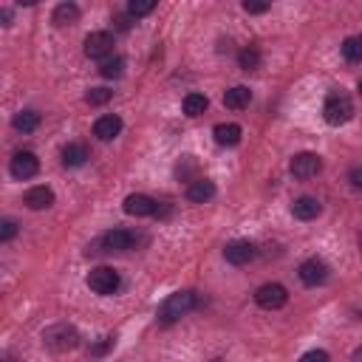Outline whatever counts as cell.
I'll use <instances>...</instances> for the list:
<instances>
[{"mask_svg": "<svg viewBox=\"0 0 362 362\" xmlns=\"http://www.w3.org/2000/svg\"><path fill=\"white\" fill-rule=\"evenodd\" d=\"M99 247L105 252H128L136 247V232L131 229H111L99 238Z\"/></svg>", "mask_w": 362, "mask_h": 362, "instance_id": "52a82bcc", "label": "cell"}, {"mask_svg": "<svg viewBox=\"0 0 362 362\" xmlns=\"http://www.w3.org/2000/svg\"><path fill=\"white\" fill-rule=\"evenodd\" d=\"M153 9H156V0H131V3H128V15H131L133 20L150 15Z\"/></svg>", "mask_w": 362, "mask_h": 362, "instance_id": "484cf974", "label": "cell"}, {"mask_svg": "<svg viewBox=\"0 0 362 362\" xmlns=\"http://www.w3.org/2000/svg\"><path fill=\"white\" fill-rule=\"evenodd\" d=\"M122 209L128 216H133V218H147V216H159V204L150 198V196H144V193H131L128 198H125V204H122Z\"/></svg>", "mask_w": 362, "mask_h": 362, "instance_id": "9c48e42d", "label": "cell"}, {"mask_svg": "<svg viewBox=\"0 0 362 362\" xmlns=\"http://www.w3.org/2000/svg\"><path fill=\"white\" fill-rule=\"evenodd\" d=\"M323 116H325V122L334 125V128L351 122V116H354V102H351V97H348V94H331V97L325 99V105H323Z\"/></svg>", "mask_w": 362, "mask_h": 362, "instance_id": "3957f363", "label": "cell"}, {"mask_svg": "<svg viewBox=\"0 0 362 362\" xmlns=\"http://www.w3.org/2000/svg\"><path fill=\"white\" fill-rule=\"evenodd\" d=\"M356 244H359V249H362V232H359V238H356Z\"/></svg>", "mask_w": 362, "mask_h": 362, "instance_id": "d590c367", "label": "cell"}, {"mask_svg": "<svg viewBox=\"0 0 362 362\" xmlns=\"http://www.w3.org/2000/svg\"><path fill=\"white\" fill-rule=\"evenodd\" d=\"M9 170H12V175H15V178L26 181V178L37 175V170H40V159L32 153V150H20V153H15V156H12Z\"/></svg>", "mask_w": 362, "mask_h": 362, "instance_id": "30bf717a", "label": "cell"}, {"mask_svg": "<svg viewBox=\"0 0 362 362\" xmlns=\"http://www.w3.org/2000/svg\"><path fill=\"white\" fill-rule=\"evenodd\" d=\"M196 309V294L190 292V289H181V292H173L164 303H162V309H159V323H164V325H170V323H175L178 317H184L187 312H193Z\"/></svg>", "mask_w": 362, "mask_h": 362, "instance_id": "6da1fadb", "label": "cell"}, {"mask_svg": "<svg viewBox=\"0 0 362 362\" xmlns=\"http://www.w3.org/2000/svg\"><path fill=\"white\" fill-rule=\"evenodd\" d=\"M131 20H133L131 15H116V26L122 28V32H128V28H131Z\"/></svg>", "mask_w": 362, "mask_h": 362, "instance_id": "d6a6232c", "label": "cell"}, {"mask_svg": "<svg viewBox=\"0 0 362 362\" xmlns=\"http://www.w3.org/2000/svg\"><path fill=\"white\" fill-rule=\"evenodd\" d=\"M300 362H331L328 354L323 348H314V351H306L303 356H300Z\"/></svg>", "mask_w": 362, "mask_h": 362, "instance_id": "f1b7e54d", "label": "cell"}, {"mask_svg": "<svg viewBox=\"0 0 362 362\" xmlns=\"http://www.w3.org/2000/svg\"><path fill=\"white\" fill-rule=\"evenodd\" d=\"M113 99V90H108V88H90L88 94H85V102L88 105H105V102H111Z\"/></svg>", "mask_w": 362, "mask_h": 362, "instance_id": "4316f807", "label": "cell"}, {"mask_svg": "<svg viewBox=\"0 0 362 362\" xmlns=\"http://www.w3.org/2000/svg\"><path fill=\"white\" fill-rule=\"evenodd\" d=\"M119 133H122V119H119L116 113H105V116H99L97 122H94V136L99 142H111Z\"/></svg>", "mask_w": 362, "mask_h": 362, "instance_id": "5bb4252c", "label": "cell"}, {"mask_svg": "<svg viewBox=\"0 0 362 362\" xmlns=\"http://www.w3.org/2000/svg\"><path fill=\"white\" fill-rule=\"evenodd\" d=\"M122 71H125V59H122V57H108L105 63L99 66V74H102L105 79H116V77H122Z\"/></svg>", "mask_w": 362, "mask_h": 362, "instance_id": "d4e9b609", "label": "cell"}, {"mask_svg": "<svg viewBox=\"0 0 362 362\" xmlns=\"http://www.w3.org/2000/svg\"><path fill=\"white\" fill-rule=\"evenodd\" d=\"M23 204H26L28 209H48V207L54 204V190L46 187V184H37V187H32V190H26Z\"/></svg>", "mask_w": 362, "mask_h": 362, "instance_id": "9a60e30c", "label": "cell"}, {"mask_svg": "<svg viewBox=\"0 0 362 362\" xmlns=\"http://www.w3.org/2000/svg\"><path fill=\"white\" fill-rule=\"evenodd\" d=\"M213 362H224V359H213Z\"/></svg>", "mask_w": 362, "mask_h": 362, "instance_id": "8d00e7d4", "label": "cell"}, {"mask_svg": "<svg viewBox=\"0 0 362 362\" xmlns=\"http://www.w3.org/2000/svg\"><path fill=\"white\" fill-rule=\"evenodd\" d=\"M15 235H17V221H12V218L0 221V244H9Z\"/></svg>", "mask_w": 362, "mask_h": 362, "instance_id": "83f0119b", "label": "cell"}, {"mask_svg": "<svg viewBox=\"0 0 362 362\" xmlns=\"http://www.w3.org/2000/svg\"><path fill=\"white\" fill-rule=\"evenodd\" d=\"M0 20H3V26H12V9H0Z\"/></svg>", "mask_w": 362, "mask_h": 362, "instance_id": "836d02e7", "label": "cell"}, {"mask_svg": "<svg viewBox=\"0 0 362 362\" xmlns=\"http://www.w3.org/2000/svg\"><path fill=\"white\" fill-rule=\"evenodd\" d=\"M12 128L17 133H35L40 128V113L37 111H20V113H15Z\"/></svg>", "mask_w": 362, "mask_h": 362, "instance_id": "e0dca14e", "label": "cell"}, {"mask_svg": "<svg viewBox=\"0 0 362 362\" xmlns=\"http://www.w3.org/2000/svg\"><path fill=\"white\" fill-rule=\"evenodd\" d=\"M51 20H54V26H74L79 20V6L77 3H59L54 9Z\"/></svg>", "mask_w": 362, "mask_h": 362, "instance_id": "44dd1931", "label": "cell"}, {"mask_svg": "<svg viewBox=\"0 0 362 362\" xmlns=\"http://www.w3.org/2000/svg\"><path fill=\"white\" fill-rule=\"evenodd\" d=\"M207 105H209V99H207L204 94H187V97H184V113H187L190 119L201 116V113L207 111Z\"/></svg>", "mask_w": 362, "mask_h": 362, "instance_id": "cb8c5ba5", "label": "cell"}, {"mask_svg": "<svg viewBox=\"0 0 362 362\" xmlns=\"http://www.w3.org/2000/svg\"><path fill=\"white\" fill-rule=\"evenodd\" d=\"M348 181H351V187L362 190V167H354V170H351V175H348Z\"/></svg>", "mask_w": 362, "mask_h": 362, "instance_id": "1f68e13d", "label": "cell"}, {"mask_svg": "<svg viewBox=\"0 0 362 362\" xmlns=\"http://www.w3.org/2000/svg\"><path fill=\"white\" fill-rule=\"evenodd\" d=\"M343 57L348 63H362V37L359 35H351L343 40Z\"/></svg>", "mask_w": 362, "mask_h": 362, "instance_id": "603a6c76", "label": "cell"}, {"mask_svg": "<svg viewBox=\"0 0 362 362\" xmlns=\"http://www.w3.org/2000/svg\"><path fill=\"white\" fill-rule=\"evenodd\" d=\"M85 57L88 59H105L113 54V35L111 32H90L88 37H85Z\"/></svg>", "mask_w": 362, "mask_h": 362, "instance_id": "8992f818", "label": "cell"}, {"mask_svg": "<svg viewBox=\"0 0 362 362\" xmlns=\"http://www.w3.org/2000/svg\"><path fill=\"white\" fill-rule=\"evenodd\" d=\"M328 263L325 260H320V258H309V260H303L300 263V269H297V275H300V280H303L306 286H323L325 280H328Z\"/></svg>", "mask_w": 362, "mask_h": 362, "instance_id": "ba28073f", "label": "cell"}, {"mask_svg": "<svg viewBox=\"0 0 362 362\" xmlns=\"http://www.w3.org/2000/svg\"><path fill=\"white\" fill-rule=\"evenodd\" d=\"M249 99H252V90H249V88H244V85H235V88H229L227 94H224V105H227V108H232V111L247 108V105H249Z\"/></svg>", "mask_w": 362, "mask_h": 362, "instance_id": "d6986e66", "label": "cell"}, {"mask_svg": "<svg viewBox=\"0 0 362 362\" xmlns=\"http://www.w3.org/2000/svg\"><path fill=\"white\" fill-rule=\"evenodd\" d=\"M286 300H289V292L280 286V283H263L258 292H255V303L266 312H278L286 306Z\"/></svg>", "mask_w": 362, "mask_h": 362, "instance_id": "5b68a950", "label": "cell"}, {"mask_svg": "<svg viewBox=\"0 0 362 362\" xmlns=\"http://www.w3.org/2000/svg\"><path fill=\"white\" fill-rule=\"evenodd\" d=\"M359 90H362V79H359Z\"/></svg>", "mask_w": 362, "mask_h": 362, "instance_id": "74e56055", "label": "cell"}, {"mask_svg": "<svg viewBox=\"0 0 362 362\" xmlns=\"http://www.w3.org/2000/svg\"><path fill=\"white\" fill-rule=\"evenodd\" d=\"M351 362H362V345L354 351V356H351Z\"/></svg>", "mask_w": 362, "mask_h": 362, "instance_id": "e575fe53", "label": "cell"}, {"mask_svg": "<svg viewBox=\"0 0 362 362\" xmlns=\"http://www.w3.org/2000/svg\"><path fill=\"white\" fill-rule=\"evenodd\" d=\"M320 213H323V204H320L314 196H300V198H294V204H292V216H294L297 221H314Z\"/></svg>", "mask_w": 362, "mask_h": 362, "instance_id": "4fadbf2b", "label": "cell"}, {"mask_svg": "<svg viewBox=\"0 0 362 362\" xmlns=\"http://www.w3.org/2000/svg\"><path fill=\"white\" fill-rule=\"evenodd\" d=\"M88 162V147L79 142H71L63 147V164L66 167H82Z\"/></svg>", "mask_w": 362, "mask_h": 362, "instance_id": "ffe728a7", "label": "cell"}, {"mask_svg": "<svg viewBox=\"0 0 362 362\" xmlns=\"http://www.w3.org/2000/svg\"><path fill=\"white\" fill-rule=\"evenodd\" d=\"M244 12H247V15H263V12H269V3H249V0H247Z\"/></svg>", "mask_w": 362, "mask_h": 362, "instance_id": "4dcf8cb0", "label": "cell"}, {"mask_svg": "<svg viewBox=\"0 0 362 362\" xmlns=\"http://www.w3.org/2000/svg\"><path fill=\"white\" fill-rule=\"evenodd\" d=\"M213 196H216V184H213L209 178H196V181H190L187 198H190L193 204H207Z\"/></svg>", "mask_w": 362, "mask_h": 362, "instance_id": "2e32d148", "label": "cell"}, {"mask_svg": "<svg viewBox=\"0 0 362 362\" xmlns=\"http://www.w3.org/2000/svg\"><path fill=\"white\" fill-rule=\"evenodd\" d=\"M119 286H122V280H119V272H113L111 266L90 269V275H88V289H90V292L108 297V294H116Z\"/></svg>", "mask_w": 362, "mask_h": 362, "instance_id": "277c9868", "label": "cell"}, {"mask_svg": "<svg viewBox=\"0 0 362 362\" xmlns=\"http://www.w3.org/2000/svg\"><path fill=\"white\" fill-rule=\"evenodd\" d=\"M111 348H113V337H105V343L94 345V348H90L88 354H90V356H102V354H105V351H111Z\"/></svg>", "mask_w": 362, "mask_h": 362, "instance_id": "f546056e", "label": "cell"}, {"mask_svg": "<svg viewBox=\"0 0 362 362\" xmlns=\"http://www.w3.org/2000/svg\"><path fill=\"white\" fill-rule=\"evenodd\" d=\"M260 51L255 48V46H247V48H240V54H238V66L244 68V71H258L260 68Z\"/></svg>", "mask_w": 362, "mask_h": 362, "instance_id": "7402d4cb", "label": "cell"}, {"mask_svg": "<svg viewBox=\"0 0 362 362\" xmlns=\"http://www.w3.org/2000/svg\"><path fill=\"white\" fill-rule=\"evenodd\" d=\"M213 136H216V142L221 144V147H235L238 142H240V136H244V131H240V125H216L213 128Z\"/></svg>", "mask_w": 362, "mask_h": 362, "instance_id": "ac0fdd59", "label": "cell"}, {"mask_svg": "<svg viewBox=\"0 0 362 362\" xmlns=\"http://www.w3.org/2000/svg\"><path fill=\"white\" fill-rule=\"evenodd\" d=\"M289 170H292V175L294 178H314L320 170H323V159L317 156V153H297L294 159H292V164H289Z\"/></svg>", "mask_w": 362, "mask_h": 362, "instance_id": "8fae6325", "label": "cell"}, {"mask_svg": "<svg viewBox=\"0 0 362 362\" xmlns=\"http://www.w3.org/2000/svg\"><path fill=\"white\" fill-rule=\"evenodd\" d=\"M255 255H258V249H255V244H249V240H229L224 247V258L232 266H247V263L255 260Z\"/></svg>", "mask_w": 362, "mask_h": 362, "instance_id": "7c38bea8", "label": "cell"}, {"mask_svg": "<svg viewBox=\"0 0 362 362\" xmlns=\"http://www.w3.org/2000/svg\"><path fill=\"white\" fill-rule=\"evenodd\" d=\"M43 343H46V348H51V351H71V348L79 345V334H77L74 325L57 323V325H51V328L43 331Z\"/></svg>", "mask_w": 362, "mask_h": 362, "instance_id": "7a4b0ae2", "label": "cell"}]
</instances>
